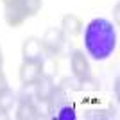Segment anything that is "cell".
I'll return each instance as SVG.
<instances>
[{
  "instance_id": "4fadbf2b",
  "label": "cell",
  "mask_w": 120,
  "mask_h": 120,
  "mask_svg": "<svg viewBox=\"0 0 120 120\" xmlns=\"http://www.w3.org/2000/svg\"><path fill=\"white\" fill-rule=\"evenodd\" d=\"M4 88H7V79H5V74L0 68V91L4 90Z\"/></svg>"
},
{
  "instance_id": "52a82bcc",
  "label": "cell",
  "mask_w": 120,
  "mask_h": 120,
  "mask_svg": "<svg viewBox=\"0 0 120 120\" xmlns=\"http://www.w3.org/2000/svg\"><path fill=\"white\" fill-rule=\"evenodd\" d=\"M22 56H23V61H41V56H43L41 40L38 38L25 40L23 47H22Z\"/></svg>"
},
{
  "instance_id": "8992f818",
  "label": "cell",
  "mask_w": 120,
  "mask_h": 120,
  "mask_svg": "<svg viewBox=\"0 0 120 120\" xmlns=\"http://www.w3.org/2000/svg\"><path fill=\"white\" fill-rule=\"evenodd\" d=\"M34 88H36V97L41 102H49L56 95V84L52 82L49 75H40L34 82Z\"/></svg>"
},
{
  "instance_id": "7c38bea8",
  "label": "cell",
  "mask_w": 120,
  "mask_h": 120,
  "mask_svg": "<svg viewBox=\"0 0 120 120\" xmlns=\"http://www.w3.org/2000/svg\"><path fill=\"white\" fill-rule=\"evenodd\" d=\"M22 4H23V7H25L27 16L38 15V11L41 9V0H22Z\"/></svg>"
},
{
  "instance_id": "5bb4252c",
  "label": "cell",
  "mask_w": 120,
  "mask_h": 120,
  "mask_svg": "<svg viewBox=\"0 0 120 120\" xmlns=\"http://www.w3.org/2000/svg\"><path fill=\"white\" fill-rule=\"evenodd\" d=\"M2 65H4V56H2V49H0V68H2Z\"/></svg>"
},
{
  "instance_id": "7a4b0ae2",
  "label": "cell",
  "mask_w": 120,
  "mask_h": 120,
  "mask_svg": "<svg viewBox=\"0 0 120 120\" xmlns=\"http://www.w3.org/2000/svg\"><path fill=\"white\" fill-rule=\"evenodd\" d=\"M5 22L9 27H18L25 22L27 13L22 4V0H5V11H4Z\"/></svg>"
},
{
  "instance_id": "6da1fadb",
  "label": "cell",
  "mask_w": 120,
  "mask_h": 120,
  "mask_svg": "<svg viewBox=\"0 0 120 120\" xmlns=\"http://www.w3.org/2000/svg\"><path fill=\"white\" fill-rule=\"evenodd\" d=\"M84 49L97 61L108 59L116 49V32L113 23L104 18H95L86 25Z\"/></svg>"
},
{
  "instance_id": "277c9868",
  "label": "cell",
  "mask_w": 120,
  "mask_h": 120,
  "mask_svg": "<svg viewBox=\"0 0 120 120\" xmlns=\"http://www.w3.org/2000/svg\"><path fill=\"white\" fill-rule=\"evenodd\" d=\"M41 68H43L41 61H23V65L20 66V81L25 86L34 84L36 79L41 75Z\"/></svg>"
},
{
  "instance_id": "8fae6325",
  "label": "cell",
  "mask_w": 120,
  "mask_h": 120,
  "mask_svg": "<svg viewBox=\"0 0 120 120\" xmlns=\"http://www.w3.org/2000/svg\"><path fill=\"white\" fill-rule=\"evenodd\" d=\"M75 116H77L75 109L70 104H61L57 108V111H56V118L57 120H75Z\"/></svg>"
},
{
  "instance_id": "30bf717a",
  "label": "cell",
  "mask_w": 120,
  "mask_h": 120,
  "mask_svg": "<svg viewBox=\"0 0 120 120\" xmlns=\"http://www.w3.org/2000/svg\"><path fill=\"white\" fill-rule=\"evenodd\" d=\"M15 102H16V97L9 88H4V90L0 91V111L7 113V111L15 106Z\"/></svg>"
},
{
  "instance_id": "9c48e42d",
  "label": "cell",
  "mask_w": 120,
  "mask_h": 120,
  "mask_svg": "<svg viewBox=\"0 0 120 120\" xmlns=\"http://www.w3.org/2000/svg\"><path fill=\"white\" fill-rule=\"evenodd\" d=\"M41 116V113L38 111V108L34 106L32 100H22L20 106H18V111H16V118L18 120H32Z\"/></svg>"
},
{
  "instance_id": "3957f363",
  "label": "cell",
  "mask_w": 120,
  "mask_h": 120,
  "mask_svg": "<svg viewBox=\"0 0 120 120\" xmlns=\"http://www.w3.org/2000/svg\"><path fill=\"white\" fill-rule=\"evenodd\" d=\"M70 63H72V72H74V75L81 81V82H86V81L91 79L90 63H88V59H86V56L82 54V52H79V50L74 52Z\"/></svg>"
},
{
  "instance_id": "5b68a950",
  "label": "cell",
  "mask_w": 120,
  "mask_h": 120,
  "mask_svg": "<svg viewBox=\"0 0 120 120\" xmlns=\"http://www.w3.org/2000/svg\"><path fill=\"white\" fill-rule=\"evenodd\" d=\"M63 43H65V34H63L61 29H56V27H50V29L45 32L43 40H41L43 49H47L50 54L59 52L61 47H63Z\"/></svg>"
},
{
  "instance_id": "ba28073f",
  "label": "cell",
  "mask_w": 120,
  "mask_h": 120,
  "mask_svg": "<svg viewBox=\"0 0 120 120\" xmlns=\"http://www.w3.org/2000/svg\"><path fill=\"white\" fill-rule=\"evenodd\" d=\"M81 29H82V23H81V20L75 15L63 16V22H61V30H63V34L74 38V36H77L81 32Z\"/></svg>"
}]
</instances>
